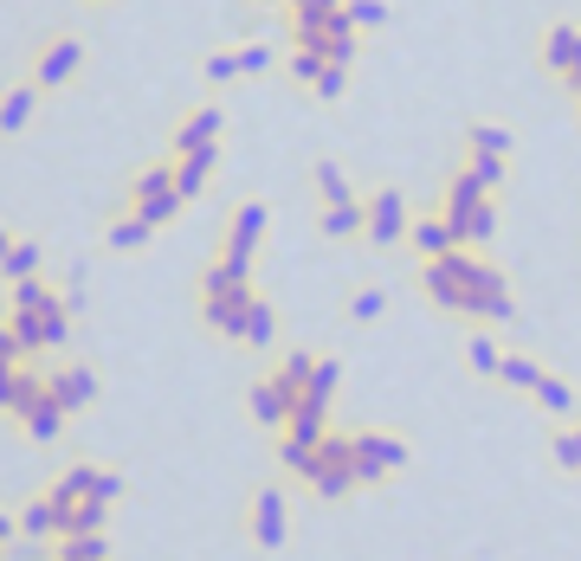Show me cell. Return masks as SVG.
I'll return each instance as SVG.
<instances>
[{"label":"cell","mask_w":581,"mask_h":561,"mask_svg":"<svg viewBox=\"0 0 581 561\" xmlns=\"http://www.w3.org/2000/svg\"><path fill=\"white\" fill-rule=\"evenodd\" d=\"M239 342H252V349H266V342H271V310L259 298H252V310H246V330H239Z\"/></svg>","instance_id":"8fae6325"},{"label":"cell","mask_w":581,"mask_h":561,"mask_svg":"<svg viewBox=\"0 0 581 561\" xmlns=\"http://www.w3.org/2000/svg\"><path fill=\"white\" fill-rule=\"evenodd\" d=\"M149 232H155V226L143 220V214H129V220H116V226H111V246H116V252H129V246H143Z\"/></svg>","instance_id":"9c48e42d"},{"label":"cell","mask_w":581,"mask_h":561,"mask_svg":"<svg viewBox=\"0 0 581 561\" xmlns=\"http://www.w3.org/2000/svg\"><path fill=\"white\" fill-rule=\"evenodd\" d=\"M27 116H33V84H20V91L0 104V129L13 136V129H27Z\"/></svg>","instance_id":"52a82bcc"},{"label":"cell","mask_w":581,"mask_h":561,"mask_svg":"<svg viewBox=\"0 0 581 561\" xmlns=\"http://www.w3.org/2000/svg\"><path fill=\"white\" fill-rule=\"evenodd\" d=\"M349 451H355V478H362V485H375V478L407 465V446H401V439H382V433H349Z\"/></svg>","instance_id":"6da1fadb"},{"label":"cell","mask_w":581,"mask_h":561,"mask_svg":"<svg viewBox=\"0 0 581 561\" xmlns=\"http://www.w3.org/2000/svg\"><path fill=\"white\" fill-rule=\"evenodd\" d=\"M0 271H7L13 284H27V278H33V271H39V246H13V252L0 259Z\"/></svg>","instance_id":"30bf717a"},{"label":"cell","mask_w":581,"mask_h":561,"mask_svg":"<svg viewBox=\"0 0 581 561\" xmlns=\"http://www.w3.org/2000/svg\"><path fill=\"white\" fill-rule=\"evenodd\" d=\"M549 458H556L562 471H581V433H562V439L549 446Z\"/></svg>","instance_id":"4fadbf2b"},{"label":"cell","mask_w":581,"mask_h":561,"mask_svg":"<svg viewBox=\"0 0 581 561\" xmlns=\"http://www.w3.org/2000/svg\"><path fill=\"white\" fill-rule=\"evenodd\" d=\"M498 381H510V387H530V394H537L542 368L530 362V355H504V362H498Z\"/></svg>","instance_id":"ba28073f"},{"label":"cell","mask_w":581,"mask_h":561,"mask_svg":"<svg viewBox=\"0 0 581 561\" xmlns=\"http://www.w3.org/2000/svg\"><path fill=\"white\" fill-rule=\"evenodd\" d=\"M13 529H20V523H13V517H0V542H7V536H13Z\"/></svg>","instance_id":"2e32d148"},{"label":"cell","mask_w":581,"mask_h":561,"mask_svg":"<svg viewBox=\"0 0 581 561\" xmlns=\"http://www.w3.org/2000/svg\"><path fill=\"white\" fill-rule=\"evenodd\" d=\"M498 362H504L498 342H491V336H471V368H478V374H498Z\"/></svg>","instance_id":"5bb4252c"},{"label":"cell","mask_w":581,"mask_h":561,"mask_svg":"<svg viewBox=\"0 0 581 561\" xmlns=\"http://www.w3.org/2000/svg\"><path fill=\"white\" fill-rule=\"evenodd\" d=\"M84 59V45L77 39H65V45H52L45 52V65H39V84H59V77H72V65Z\"/></svg>","instance_id":"8992f818"},{"label":"cell","mask_w":581,"mask_h":561,"mask_svg":"<svg viewBox=\"0 0 581 561\" xmlns=\"http://www.w3.org/2000/svg\"><path fill=\"white\" fill-rule=\"evenodd\" d=\"M259 232H266V207L259 200H246L239 214H232V226H227V264H252V246H259Z\"/></svg>","instance_id":"3957f363"},{"label":"cell","mask_w":581,"mask_h":561,"mask_svg":"<svg viewBox=\"0 0 581 561\" xmlns=\"http://www.w3.org/2000/svg\"><path fill=\"white\" fill-rule=\"evenodd\" d=\"M252 536H259V549H284V536H291V517H284V490L266 485L252 497Z\"/></svg>","instance_id":"7a4b0ae2"},{"label":"cell","mask_w":581,"mask_h":561,"mask_svg":"<svg viewBox=\"0 0 581 561\" xmlns=\"http://www.w3.org/2000/svg\"><path fill=\"white\" fill-rule=\"evenodd\" d=\"M407 232V207H401V194H375V207H369V239L375 246H394Z\"/></svg>","instance_id":"277c9868"},{"label":"cell","mask_w":581,"mask_h":561,"mask_svg":"<svg viewBox=\"0 0 581 561\" xmlns=\"http://www.w3.org/2000/svg\"><path fill=\"white\" fill-rule=\"evenodd\" d=\"M537 401H542L549 413H569V407H575V394H569V387H562L556 374H542V381H537Z\"/></svg>","instance_id":"7c38bea8"},{"label":"cell","mask_w":581,"mask_h":561,"mask_svg":"<svg viewBox=\"0 0 581 561\" xmlns=\"http://www.w3.org/2000/svg\"><path fill=\"white\" fill-rule=\"evenodd\" d=\"M382 291H355V303H349V316H355V323H375V316H382Z\"/></svg>","instance_id":"9a60e30c"},{"label":"cell","mask_w":581,"mask_h":561,"mask_svg":"<svg viewBox=\"0 0 581 561\" xmlns=\"http://www.w3.org/2000/svg\"><path fill=\"white\" fill-rule=\"evenodd\" d=\"M45 387H52V401H59L65 413H77L91 394H97V374H91V368H59Z\"/></svg>","instance_id":"5b68a950"}]
</instances>
